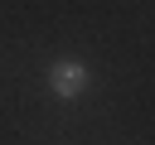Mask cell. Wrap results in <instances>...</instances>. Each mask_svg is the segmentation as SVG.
Returning <instances> with one entry per match:
<instances>
[{
	"instance_id": "obj_1",
	"label": "cell",
	"mask_w": 155,
	"mask_h": 145,
	"mask_svg": "<svg viewBox=\"0 0 155 145\" xmlns=\"http://www.w3.org/2000/svg\"><path fill=\"white\" fill-rule=\"evenodd\" d=\"M48 82H53V92H58V97H78V92L87 87V72H82L78 63H58Z\"/></svg>"
}]
</instances>
